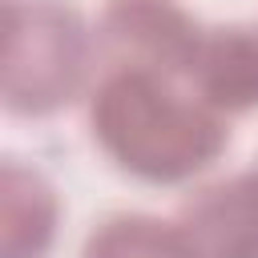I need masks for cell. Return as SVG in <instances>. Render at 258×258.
<instances>
[{
	"mask_svg": "<svg viewBox=\"0 0 258 258\" xmlns=\"http://www.w3.org/2000/svg\"><path fill=\"white\" fill-rule=\"evenodd\" d=\"M89 129L121 173L149 185H181L230 145L226 117L157 73H105L89 93Z\"/></svg>",
	"mask_w": 258,
	"mask_h": 258,
	"instance_id": "6da1fadb",
	"label": "cell"
},
{
	"mask_svg": "<svg viewBox=\"0 0 258 258\" xmlns=\"http://www.w3.org/2000/svg\"><path fill=\"white\" fill-rule=\"evenodd\" d=\"M97 36L69 0H4L0 97L16 117H48L73 105L93 73Z\"/></svg>",
	"mask_w": 258,
	"mask_h": 258,
	"instance_id": "7a4b0ae2",
	"label": "cell"
},
{
	"mask_svg": "<svg viewBox=\"0 0 258 258\" xmlns=\"http://www.w3.org/2000/svg\"><path fill=\"white\" fill-rule=\"evenodd\" d=\"M202 32L177 0H109L93 28L105 73H157L177 81H185Z\"/></svg>",
	"mask_w": 258,
	"mask_h": 258,
	"instance_id": "3957f363",
	"label": "cell"
},
{
	"mask_svg": "<svg viewBox=\"0 0 258 258\" xmlns=\"http://www.w3.org/2000/svg\"><path fill=\"white\" fill-rule=\"evenodd\" d=\"M173 230L185 258H258V169L194 189Z\"/></svg>",
	"mask_w": 258,
	"mask_h": 258,
	"instance_id": "277c9868",
	"label": "cell"
},
{
	"mask_svg": "<svg viewBox=\"0 0 258 258\" xmlns=\"http://www.w3.org/2000/svg\"><path fill=\"white\" fill-rule=\"evenodd\" d=\"M185 85L222 117L258 109V28L254 24H214L185 69Z\"/></svg>",
	"mask_w": 258,
	"mask_h": 258,
	"instance_id": "5b68a950",
	"label": "cell"
},
{
	"mask_svg": "<svg viewBox=\"0 0 258 258\" xmlns=\"http://www.w3.org/2000/svg\"><path fill=\"white\" fill-rule=\"evenodd\" d=\"M60 198L52 181L8 157L0 165V258H48L56 242Z\"/></svg>",
	"mask_w": 258,
	"mask_h": 258,
	"instance_id": "8992f818",
	"label": "cell"
},
{
	"mask_svg": "<svg viewBox=\"0 0 258 258\" xmlns=\"http://www.w3.org/2000/svg\"><path fill=\"white\" fill-rule=\"evenodd\" d=\"M81 258H185L173 222L153 214H109L85 238Z\"/></svg>",
	"mask_w": 258,
	"mask_h": 258,
	"instance_id": "52a82bcc",
	"label": "cell"
},
{
	"mask_svg": "<svg viewBox=\"0 0 258 258\" xmlns=\"http://www.w3.org/2000/svg\"><path fill=\"white\" fill-rule=\"evenodd\" d=\"M254 169H258V165H254Z\"/></svg>",
	"mask_w": 258,
	"mask_h": 258,
	"instance_id": "ba28073f",
	"label": "cell"
},
{
	"mask_svg": "<svg viewBox=\"0 0 258 258\" xmlns=\"http://www.w3.org/2000/svg\"><path fill=\"white\" fill-rule=\"evenodd\" d=\"M254 28H258V24H254Z\"/></svg>",
	"mask_w": 258,
	"mask_h": 258,
	"instance_id": "9c48e42d",
	"label": "cell"
}]
</instances>
